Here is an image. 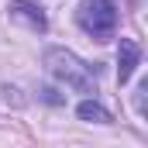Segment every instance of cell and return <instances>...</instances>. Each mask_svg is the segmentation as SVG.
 <instances>
[{"mask_svg":"<svg viewBox=\"0 0 148 148\" xmlns=\"http://www.w3.org/2000/svg\"><path fill=\"white\" fill-rule=\"evenodd\" d=\"M10 21H21V24H28L31 31H48V17H45V7L38 3V0H10Z\"/></svg>","mask_w":148,"mask_h":148,"instance_id":"obj_3","label":"cell"},{"mask_svg":"<svg viewBox=\"0 0 148 148\" xmlns=\"http://www.w3.org/2000/svg\"><path fill=\"white\" fill-rule=\"evenodd\" d=\"M76 117H79V121H90V124H110V121H114L110 110L100 107L97 100H83V103L76 107Z\"/></svg>","mask_w":148,"mask_h":148,"instance_id":"obj_5","label":"cell"},{"mask_svg":"<svg viewBox=\"0 0 148 148\" xmlns=\"http://www.w3.org/2000/svg\"><path fill=\"white\" fill-rule=\"evenodd\" d=\"M76 21L86 35H93L97 41H107L117 31V7L114 0H83L76 10Z\"/></svg>","mask_w":148,"mask_h":148,"instance_id":"obj_2","label":"cell"},{"mask_svg":"<svg viewBox=\"0 0 148 148\" xmlns=\"http://www.w3.org/2000/svg\"><path fill=\"white\" fill-rule=\"evenodd\" d=\"M41 62H45L48 76L59 79L62 86H69V90H76V93H97V69L86 66V62H83L79 55H73L69 48L52 45V48H45Z\"/></svg>","mask_w":148,"mask_h":148,"instance_id":"obj_1","label":"cell"},{"mask_svg":"<svg viewBox=\"0 0 148 148\" xmlns=\"http://www.w3.org/2000/svg\"><path fill=\"white\" fill-rule=\"evenodd\" d=\"M138 62H141L138 41L134 38H121V45H117V83H127L134 76V69H138Z\"/></svg>","mask_w":148,"mask_h":148,"instance_id":"obj_4","label":"cell"}]
</instances>
